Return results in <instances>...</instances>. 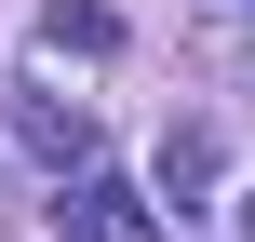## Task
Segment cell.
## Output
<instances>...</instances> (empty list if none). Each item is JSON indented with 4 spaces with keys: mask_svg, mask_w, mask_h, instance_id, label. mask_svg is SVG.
<instances>
[{
    "mask_svg": "<svg viewBox=\"0 0 255 242\" xmlns=\"http://www.w3.org/2000/svg\"><path fill=\"white\" fill-rule=\"evenodd\" d=\"M54 229H67V242H148V202H134L121 175H81V189L54 202Z\"/></svg>",
    "mask_w": 255,
    "mask_h": 242,
    "instance_id": "obj_1",
    "label": "cell"
},
{
    "mask_svg": "<svg viewBox=\"0 0 255 242\" xmlns=\"http://www.w3.org/2000/svg\"><path fill=\"white\" fill-rule=\"evenodd\" d=\"M202 189H215V121H175V135H161V202L188 216Z\"/></svg>",
    "mask_w": 255,
    "mask_h": 242,
    "instance_id": "obj_2",
    "label": "cell"
},
{
    "mask_svg": "<svg viewBox=\"0 0 255 242\" xmlns=\"http://www.w3.org/2000/svg\"><path fill=\"white\" fill-rule=\"evenodd\" d=\"M40 40L54 54H121V13L108 0H40Z\"/></svg>",
    "mask_w": 255,
    "mask_h": 242,
    "instance_id": "obj_3",
    "label": "cell"
},
{
    "mask_svg": "<svg viewBox=\"0 0 255 242\" xmlns=\"http://www.w3.org/2000/svg\"><path fill=\"white\" fill-rule=\"evenodd\" d=\"M27 148H40V162H81L94 121H81V108H27Z\"/></svg>",
    "mask_w": 255,
    "mask_h": 242,
    "instance_id": "obj_4",
    "label": "cell"
},
{
    "mask_svg": "<svg viewBox=\"0 0 255 242\" xmlns=\"http://www.w3.org/2000/svg\"><path fill=\"white\" fill-rule=\"evenodd\" d=\"M242 242H255V202H242Z\"/></svg>",
    "mask_w": 255,
    "mask_h": 242,
    "instance_id": "obj_5",
    "label": "cell"
},
{
    "mask_svg": "<svg viewBox=\"0 0 255 242\" xmlns=\"http://www.w3.org/2000/svg\"><path fill=\"white\" fill-rule=\"evenodd\" d=\"M242 13H255V0H242Z\"/></svg>",
    "mask_w": 255,
    "mask_h": 242,
    "instance_id": "obj_6",
    "label": "cell"
}]
</instances>
